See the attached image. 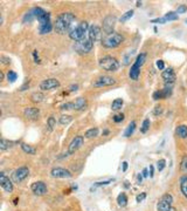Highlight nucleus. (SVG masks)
<instances>
[{"instance_id": "31", "label": "nucleus", "mask_w": 187, "mask_h": 211, "mask_svg": "<svg viewBox=\"0 0 187 211\" xmlns=\"http://www.w3.org/2000/svg\"><path fill=\"white\" fill-rule=\"evenodd\" d=\"M60 123L63 125H68L70 122L72 121V116L70 115H62V116H60Z\"/></svg>"}, {"instance_id": "45", "label": "nucleus", "mask_w": 187, "mask_h": 211, "mask_svg": "<svg viewBox=\"0 0 187 211\" xmlns=\"http://www.w3.org/2000/svg\"><path fill=\"white\" fill-rule=\"evenodd\" d=\"M156 65H157V68H158L159 71H163L164 68H165V63H164L163 60H158Z\"/></svg>"}, {"instance_id": "26", "label": "nucleus", "mask_w": 187, "mask_h": 211, "mask_svg": "<svg viewBox=\"0 0 187 211\" xmlns=\"http://www.w3.org/2000/svg\"><path fill=\"white\" fill-rule=\"evenodd\" d=\"M21 149H22L26 154H28V155H35V154H36V149L26 143H21Z\"/></svg>"}, {"instance_id": "49", "label": "nucleus", "mask_w": 187, "mask_h": 211, "mask_svg": "<svg viewBox=\"0 0 187 211\" xmlns=\"http://www.w3.org/2000/svg\"><path fill=\"white\" fill-rule=\"evenodd\" d=\"M152 22H159V24H165L166 21H165V19H164V18H158V19H153V20H152Z\"/></svg>"}, {"instance_id": "7", "label": "nucleus", "mask_w": 187, "mask_h": 211, "mask_svg": "<svg viewBox=\"0 0 187 211\" xmlns=\"http://www.w3.org/2000/svg\"><path fill=\"white\" fill-rule=\"evenodd\" d=\"M92 47H94V41L88 35L81 41L75 42V51L78 54H88L92 49Z\"/></svg>"}, {"instance_id": "51", "label": "nucleus", "mask_w": 187, "mask_h": 211, "mask_svg": "<svg viewBox=\"0 0 187 211\" xmlns=\"http://www.w3.org/2000/svg\"><path fill=\"white\" fill-rule=\"evenodd\" d=\"M33 55H34V59H35V62L40 63V59H39V56H38V52H36V51H34L33 52Z\"/></svg>"}, {"instance_id": "20", "label": "nucleus", "mask_w": 187, "mask_h": 211, "mask_svg": "<svg viewBox=\"0 0 187 211\" xmlns=\"http://www.w3.org/2000/svg\"><path fill=\"white\" fill-rule=\"evenodd\" d=\"M86 100L84 97H77L76 100L72 102V109L75 110H84L86 108Z\"/></svg>"}, {"instance_id": "9", "label": "nucleus", "mask_w": 187, "mask_h": 211, "mask_svg": "<svg viewBox=\"0 0 187 211\" xmlns=\"http://www.w3.org/2000/svg\"><path fill=\"white\" fill-rule=\"evenodd\" d=\"M28 175H29V169L24 165V167L18 168L14 173H13L12 179H13L14 183H18V184H19V183H21L24 179H26V178L28 177Z\"/></svg>"}, {"instance_id": "47", "label": "nucleus", "mask_w": 187, "mask_h": 211, "mask_svg": "<svg viewBox=\"0 0 187 211\" xmlns=\"http://www.w3.org/2000/svg\"><path fill=\"white\" fill-rule=\"evenodd\" d=\"M163 113V107L161 106H157L156 108H154V115H159V114H161Z\"/></svg>"}, {"instance_id": "18", "label": "nucleus", "mask_w": 187, "mask_h": 211, "mask_svg": "<svg viewBox=\"0 0 187 211\" xmlns=\"http://www.w3.org/2000/svg\"><path fill=\"white\" fill-rule=\"evenodd\" d=\"M24 115L29 120H36L40 115V110H39V108H35V107H27V108H25Z\"/></svg>"}, {"instance_id": "53", "label": "nucleus", "mask_w": 187, "mask_h": 211, "mask_svg": "<svg viewBox=\"0 0 187 211\" xmlns=\"http://www.w3.org/2000/svg\"><path fill=\"white\" fill-rule=\"evenodd\" d=\"M137 181H138V184L142 183V181H143V175H142V174H138V176H137Z\"/></svg>"}, {"instance_id": "6", "label": "nucleus", "mask_w": 187, "mask_h": 211, "mask_svg": "<svg viewBox=\"0 0 187 211\" xmlns=\"http://www.w3.org/2000/svg\"><path fill=\"white\" fill-rule=\"evenodd\" d=\"M145 60H146V53H140L138 56H137V59H136L134 63L132 65L131 69H130L129 75L132 80H134V81L138 80L139 74H140V67L144 65Z\"/></svg>"}, {"instance_id": "29", "label": "nucleus", "mask_w": 187, "mask_h": 211, "mask_svg": "<svg viewBox=\"0 0 187 211\" xmlns=\"http://www.w3.org/2000/svg\"><path fill=\"white\" fill-rule=\"evenodd\" d=\"M134 54V49H130V51H128V52L124 54V58H123V65H129V62L131 61V58L133 56Z\"/></svg>"}, {"instance_id": "37", "label": "nucleus", "mask_w": 187, "mask_h": 211, "mask_svg": "<svg viewBox=\"0 0 187 211\" xmlns=\"http://www.w3.org/2000/svg\"><path fill=\"white\" fill-rule=\"evenodd\" d=\"M180 170L184 174H187V156H184L180 163Z\"/></svg>"}, {"instance_id": "46", "label": "nucleus", "mask_w": 187, "mask_h": 211, "mask_svg": "<svg viewBox=\"0 0 187 211\" xmlns=\"http://www.w3.org/2000/svg\"><path fill=\"white\" fill-rule=\"evenodd\" d=\"M145 197H146V194H145V192H142L140 195H138V196L136 197V201L138 202V203H140L142 201H144Z\"/></svg>"}, {"instance_id": "16", "label": "nucleus", "mask_w": 187, "mask_h": 211, "mask_svg": "<svg viewBox=\"0 0 187 211\" xmlns=\"http://www.w3.org/2000/svg\"><path fill=\"white\" fill-rule=\"evenodd\" d=\"M0 185L8 194L13 191V183L10 179V177L6 176L5 173H0Z\"/></svg>"}, {"instance_id": "36", "label": "nucleus", "mask_w": 187, "mask_h": 211, "mask_svg": "<svg viewBox=\"0 0 187 211\" xmlns=\"http://www.w3.org/2000/svg\"><path fill=\"white\" fill-rule=\"evenodd\" d=\"M16 79H18V74L14 71H8V73H7V80L10 82H15Z\"/></svg>"}, {"instance_id": "25", "label": "nucleus", "mask_w": 187, "mask_h": 211, "mask_svg": "<svg viewBox=\"0 0 187 211\" xmlns=\"http://www.w3.org/2000/svg\"><path fill=\"white\" fill-rule=\"evenodd\" d=\"M134 129H136V122L132 121V122H130V125H128L126 130L124 131V137H130L131 135L133 134Z\"/></svg>"}, {"instance_id": "11", "label": "nucleus", "mask_w": 187, "mask_h": 211, "mask_svg": "<svg viewBox=\"0 0 187 211\" xmlns=\"http://www.w3.org/2000/svg\"><path fill=\"white\" fill-rule=\"evenodd\" d=\"M116 83V80L114 77L111 76H108V75H102V76L97 77L96 80L94 81L92 83V86L94 87H109V86H112V85H115Z\"/></svg>"}, {"instance_id": "39", "label": "nucleus", "mask_w": 187, "mask_h": 211, "mask_svg": "<svg viewBox=\"0 0 187 211\" xmlns=\"http://www.w3.org/2000/svg\"><path fill=\"white\" fill-rule=\"evenodd\" d=\"M165 165H166V161L161 158V159H159L158 162H157V169H158L159 171H163L164 168H165Z\"/></svg>"}, {"instance_id": "19", "label": "nucleus", "mask_w": 187, "mask_h": 211, "mask_svg": "<svg viewBox=\"0 0 187 211\" xmlns=\"http://www.w3.org/2000/svg\"><path fill=\"white\" fill-rule=\"evenodd\" d=\"M88 37H89L94 42L97 41V40L100 39V37H101V28H100L98 26H96V25L90 26V27H89V31H88Z\"/></svg>"}, {"instance_id": "41", "label": "nucleus", "mask_w": 187, "mask_h": 211, "mask_svg": "<svg viewBox=\"0 0 187 211\" xmlns=\"http://www.w3.org/2000/svg\"><path fill=\"white\" fill-rule=\"evenodd\" d=\"M124 114H117V115L114 116V121L116 123H119V122H123L124 121Z\"/></svg>"}, {"instance_id": "32", "label": "nucleus", "mask_w": 187, "mask_h": 211, "mask_svg": "<svg viewBox=\"0 0 187 211\" xmlns=\"http://www.w3.org/2000/svg\"><path fill=\"white\" fill-rule=\"evenodd\" d=\"M34 18H35V15H34L33 10L29 11L28 13H26V14H25L24 20H22V22H24V24H26L27 21H28V22H32V21H33V20H34Z\"/></svg>"}, {"instance_id": "38", "label": "nucleus", "mask_w": 187, "mask_h": 211, "mask_svg": "<svg viewBox=\"0 0 187 211\" xmlns=\"http://www.w3.org/2000/svg\"><path fill=\"white\" fill-rule=\"evenodd\" d=\"M114 179H108V181H103V182H96L94 184V187L91 188V190H94L95 188H98V187H103V185H108V184H110Z\"/></svg>"}, {"instance_id": "15", "label": "nucleus", "mask_w": 187, "mask_h": 211, "mask_svg": "<svg viewBox=\"0 0 187 211\" xmlns=\"http://www.w3.org/2000/svg\"><path fill=\"white\" fill-rule=\"evenodd\" d=\"M50 175L52 177L54 178H70L72 177V173L67 170L64 168H60V167H56V168H53L52 171H50Z\"/></svg>"}, {"instance_id": "4", "label": "nucleus", "mask_w": 187, "mask_h": 211, "mask_svg": "<svg viewBox=\"0 0 187 211\" xmlns=\"http://www.w3.org/2000/svg\"><path fill=\"white\" fill-rule=\"evenodd\" d=\"M123 41H124V37L117 32H114L111 34H106L105 37L102 39V45L105 48H116Z\"/></svg>"}, {"instance_id": "56", "label": "nucleus", "mask_w": 187, "mask_h": 211, "mask_svg": "<svg viewBox=\"0 0 187 211\" xmlns=\"http://www.w3.org/2000/svg\"><path fill=\"white\" fill-rule=\"evenodd\" d=\"M186 24H187V19H186Z\"/></svg>"}, {"instance_id": "55", "label": "nucleus", "mask_w": 187, "mask_h": 211, "mask_svg": "<svg viewBox=\"0 0 187 211\" xmlns=\"http://www.w3.org/2000/svg\"><path fill=\"white\" fill-rule=\"evenodd\" d=\"M122 165H123V171H126V169H128V162H123L122 163Z\"/></svg>"}, {"instance_id": "3", "label": "nucleus", "mask_w": 187, "mask_h": 211, "mask_svg": "<svg viewBox=\"0 0 187 211\" xmlns=\"http://www.w3.org/2000/svg\"><path fill=\"white\" fill-rule=\"evenodd\" d=\"M89 24L86 21H81L78 24L72 28V31L69 32V38L74 40V41H81L84 38H86L88 35V31H89Z\"/></svg>"}, {"instance_id": "28", "label": "nucleus", "mask_w": 187, "mask_h": 211, "mask_svg": "<svg viewBox=\"0 0 187 211\" xmlns=\"http://www.w3.org/2000/svg\"><path fill=\"white\" fill-rule=\"evenodd\" d=\"M30 100L35 102V103H40V102H42L44 100V95L42 93H33L32 96H30Z\"/></svg>"}, {"instance_id": "27", "label": "nucleus", "mask_w": 187, "mask_h": 211, "mask_svg": "<svg viewBox=\"0 0 187 211\" xmlns=\"http://www.w3.org/2000/svg\"><path fill=\"white\" fill-rule=\"evenodd\" d=\"M117 203H118V205L119 206H125L128 204V197L125 195L124 192H120L118 197H117Z\"/></svg>"}, {"instance_id": "33", "label": "nucleus", "mask_w": 187, "mask_h": 211, "mask_svg": "<svg viewBox=\"0 0 187 211\" xmlns=\"http://www.w3.org/2000/svg\"><path fill=\"white\" fill-rule=\"evenodd\" d=\"M178 14L177 13H174V12H168L167 14H165L164 17V19L165 21H173V20H178Z\"/></svg>"}, {"instance_id": "22", "label": "nucleus", "mask_w": 187, "mask_h": 211, "mask_svg": "<svg viewBox=\"0 0 187 211\" xmlns=\"http://www.w3.org/2000/svg\"><path fill=\"white\" fill-rule=\"evenodd\" d=\"M177 135L180 139H187V125H179L175 130Z\"/></svg>"}, {"instance_id": "13", "label": "nucleus", "mask_w": 187, "mask_h": 211, "mask_svg": "<svg viewBox=\"0 0 187 211\" xmlns=\"http://www.w3.org/2000/svg\"><path fill=\"white\" fill-rule=\"evenodd\" d=\"M116 24V17L114 15H108L105 19L103 20V31L104 34H111L114 33V28H115Z\"/></svg>"}, {"instance_id": "42", "label": "nucleus", "mask_w": 187, "mask_h": 211, "mask_svg": "<svg viewBox=\"0 0 187 211\" xmlns=\"http://www.w3.org/2000/svg\"><path fill=\"white\" fill-rule=\"evenodd\" d=\"M60 109H62V110H68V109H72V102H67V103H63V105H61Z\"/></svg>"}, {"instance_id": "1", "label": "nucleus", "mask_w": 187, "mask_h": 211, "mask_svg": "<svg viewBox=\"0 0 187 211\" xmlns=\"http://www.w3.org/2000/svg\"><path fill=\"white\" fill-rule=\"evenodd\" d=\"M34 15L39 21V33L40 34H47L49 33L53 26H52V21H50V14L47 11H44L41 7H35L33 8Z\"/></svg>"}, {"instance_id": "2", "label": "nucleus", "mask_w": 187, "mask_h": 211, "mask_svg": "<svg viewBox=\"0 0 187 211\" xmlns=\"http://www.w3.org/2000/svg\"><path fill=\"white\" fill-rule=\"evenodd\" d=\"M74 21H75V15L72 14V13H70V12L61 13L56 18V21H55V31L58 34L68 33V32L72 31L70 27H72Z\"/></svg>"}, {"instance_id": "21", "label": "nucleus", "mask_w": 187, "mask_h": 211, "mask_svg": "<svg viewBox=\"0 0 187 211\" xmlns=\"http://www.w3.org/2000/svg\"><path fill=\"white\" fill-rule=\"evenodd\" d=\"M15 144V142H12V141H7L5 139L0 140V150L1 151H5V150H8L10 148H12Z\"/></svg>"}, {"instance_id": "40", "label": "nucleus", "mask_w": 187, "mask_h": 211, "mask_svg": "<svg viewBox=\"0 0 187 211\" xmlns=\"http://www.w3.org/2000/svg\"><path fill=\"white\" fill-rule=\"evenodd\" d=\"M55 123H56V121L54 119V116H50L48 119V121H47V125H48V127H49V130H53V128L55 127Z\"/></svg>"}, {"instance_id": "5", "label": "nucleus", "mask_w": 187, "mask_h": 211, "mask_svg": "<svg viewBox=\"0 0 187 211\" xmlns=\"http://www.w3.org/2000/svg\"><path fill=\"white\" fill-rule=\"evenodd\" d=\"M98 63H100V67L103 68L106 72H116L119 68V61L110 55H105L101 58Z\"/></svg>"}, {"instance_id": "24", "label": "nucleus", "mask_w": 187, "mask_h": 211, "mask_svg": "<svg viewBox=\"0 0 187 211\" xmlns=\"http://www.w3.org/2000/svg\"><path fill=\"white\" fill-rule=\"evenodd\" d=\"M123 105H124V101H123V99H116V100H114V102H112V105H111V109L112 110H119L120 108L123 107Z\"/></svg>"}, {"instance_id": "48", "label": "nucleus", "mask_w": 187, "mask_h": 211, "mask_svg": "<svg viewBox=\"0 0 187 211\" xmlns=\"http://www.w3.org/2000/svg\"><path fill=\"white\" fill-rule=\"evenodd\" d=\"M142 175H143V177H144V178H147V177H149V176H150L149 169H147V168L143 169V171H142Z\"/></svg>"}, {"instance_id": "14", "label": "nucleus", "mask_w": 187, "mask_h": 211, "mask_svg": "<svg viewBox=\"0 0 187 211\" xmlns=\"http://www.w3.org/2000/svg\"><path fill=\"white\" fill-rule=\"evenodd\" d=\"M32 191L34 192V195H36V196H43V195H46L47 194V185L44 184V182L42 181H38V182H34L32 184Z\"/></svg>"}, {"instance_id": "52", "label": "nucleus", "mask_w": 187, "mask_h": 211, "mask_svg": "<svg viewBox=\"0 0 187 211\" xmlns=\"http://www.w3.org/2000/svg\"><path fill=\"white\" fill-rule=\"evenodd\" d=\"M78 89V85H72L70 86V91H76Z\"/></svg>"}, {"instance_id": "17", "label": "nucleus", "mask_w": 187, "mask_h": 211, "mask_svg": "<svg viewBox=\"0 0 187 211\" xmlns=\"http://www.w3.org/2000/svg\"><path fill=\"white\" fill-rule=\"evenodd\" d=\"M161 77L164 79V81L168 83V85H172L175 81V73L173 72L172 68H167L161 73Z\"/></svg>"}, {"instance_id": "12", "label": "nucleus", "mask_w": 187, "mask_h": 211, "mask_svg": "<svg viewBox=\"0 0 187 211\" xmlns=\"http://www.w3.org/2000/svg\"><path fill=\"white\" fill-rule=\"evenodd\" d=\"M60 87V81L55 77H50V79H47V80H43L41 83H40V89L42 91H53L55 88H58Z\"/></svg>"}, {"instance_id": "43", "label": "nucleus", "mask_w": 187, "mask_h": 211, "mask_svg": "<svg viewBox=\"0 0 187 211\" xmlns=\"http://www.w3.org/2000/svg\"><path fill=\"white\" fill-rule=\"evenodd\" d=\"M153 99H154V100H160V99H164L163 91H154V93H153Z\"/></svg>"}, {"instance_id": "44", "label": "nucleus", "mask_w": 187, "mask_h": 211, "mask_svg": "<svg viewBox=\"0 0 187 211\" xmlns=\"http://www.w3.org/2000/svg\"><path fill=\"white\" fill-rule=\"evenodd\" d=\"M187 12V6L186 5H180L178 7L177 10V14H181V13H185Z\"/></svg>"}, {"instance_id": "50", "label": "nucleus", "mask_w": 187, "mask_h": 211, "mask_svg": "<svg viewBox=\"0 0 187 211\" xmlns=\"http://www.w3.org/2000/svg\"><path fill=\"white\" fill-rule=\"evenodd\" d=\"M1 60H2V63H5V65H7V63L11 62V59L6 58V56H4V55H1Z\"/></svg>"}, {"instance_id": "23", "label": "nucleus", "mask_w": 187, "mask_h": 211, "mask_svg": "<svg viewBox=\"0 0 187 211\" xmlns=\"http://www.w3.org/2000/svg\"><path fill=\"white\" fill-rule=\"evenodd\" d=\"M180 190H181L182 195L187 198V176H182L180 178Z\"/></svg>"}, {"instance_id": "8", "label": "nucleus", "mask_w": 187, "mask_h": 211, "mask_svg": "<svg viewBox=\"0 0 187 211\" xmlns=\"http://www.w3.org/2000/svg\"><path fill=\"white\" fill-rule=\"evenodd\" d=\"M173 198L170 194H165L161 198L159 199L157 204V210L158 211H175V209L172 206Z\"/></svg>"}, {"instance_id": "30", "label": "nucleus", "mask_w": 187, "mask_h": 211, "mask_svg": "<svg viewBox=\"0 0 187 211\" xmlns=\"http://www.w3.org/2000/svg\"><path fill=\"white\" fill-rule=\"evenodd\" d=\"M97 135H98V129L97 128H90V129H88L86 131V139H94V137H96Z\"/></svg>"}, {"instance_id": "54", "label": "nucleus", "mask_w": 187, "mask_h": 211, "mask_svg": "<svg viewBox=\"0 0 187 211\" xmlns=\"http://www.w3.org/2000/svg\"><path fill=\"white\" fill-rule=\"evenodd\" d=\"M153 171H154V169H153V165H150V177H153Z\"/></svg>"}, {"instance_id": "35", "label": "nucleus", "mask_w": 187, "mask_h": 211, "mask_svg": "<svg viewBox=\"0 0 187 211\" xmlns=\"http://www.w3.org/2000/svg\"><path fill=\"white\" fill-rule=\"evenodd\" d=\"M150 125H151V122H150L149 119H145V120L143 121V125H142L140 131H142V133H146V131L150 129Z\"/></svg>"}, {"instance_id": "34", "label": "nucleus", "mask_w": 187, "mask_h": 211, "mask_svg": "<svg viewBox=\"0 0 187 211\" xmlns=\"http://www.w3.org/2000/svg\"><path fill=\"white\" fill-rule=\"evenodd\" d=\"M132 17H133V11H132V10L128 11L126 13H124V14L120 17V19H119L120 22H125V21H128L129 19H131Z\"/></svg>"}, {"instance_id": "10", "label": "nucleus", "mask_w": 187, "mask_h": 211, "mask_svg": "<svg viewBox=\"0 0 187 211\" xmlns=\"http://www.w3.org/2000/svg\"><path fill=\"white\" fill-rule=\"evenodd\" d=\"M83 142H84V137H83V136H81V135H77V136H75V137L72 140V142L69 143V145H68V151H67V153L69 154V155L75 154L77 150H78V149H80L82 145H83Z\"/></svg>"}]
</instances>
